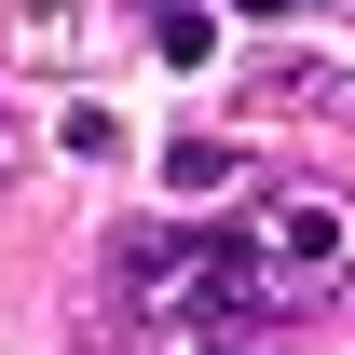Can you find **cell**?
I'll list each match as a JSON object with an SVG mask.
<instances>
[{"label":"cell","instance_id":"3","mask_svg":"<svg viewBox=\"0 0 355 355\" xmlns=\"http://www.w3.org/2000/svg\"><path fill=\"white\" fill-rule=\"evenodd\" d=\"M14 164H28V137H14V123H0V178H14Z\"/></svg>","mask_w":355,"mask_h":355},{"label":"cell","instance_id":"2","mask_svg":"<svg viewBox=\"0 0 355 355\" xmlns=\"http://www.w3.org/2000/svg\"><path fill=\"white\" fill-rule=\"evenodd\" d=\"M150 28H164V69H205V55H219V28H205L191 0H178V14H150Z\"/></svg>","mask_w":355,"mask_h":355},{"label":"cell","instance_id":"1","mask_svg":"<svg viewBox=\"0 0 355 355\" xmlns=\"http://www.w3.org/2000/svg\"><path fill=\"white\" fill-rule=\"evenodd\" d=\"M164 178H178V191H232L246 150H232V137H164Z\"/></svg>","mask_w":355,"mask_h":355}]
</instances>
